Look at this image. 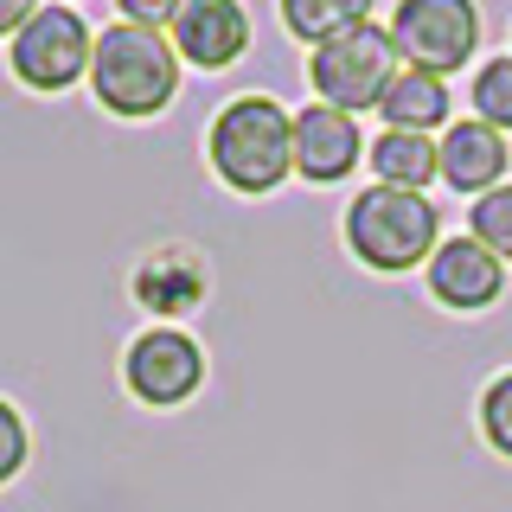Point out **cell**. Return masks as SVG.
<instances>
[{"label":"cell","instance_id":"cell-1","mask_svg":"<svg viewBox=\"0 0 512 512\" xmlns=\"http://www.w3.org/2000/svg\"><path fill=\"white\" fill-rule=\"evenodd\" d=\"M205 160L237 199H269L295 173V116L263 90H244L205 128Z\"/></svg>","mask_w":512,"mask_h":512},{"label":"cell","instance_id":"cell-2","mask_svg":"<svg viewBox=\"0 0 512 512\" xmlns=\"http://www.w3.org/2000/svg\"><path fill=\"white\" fill-rule=\"evenodd\" d=\"M90 96L103 103V116L116 122H148L180 96V52L167 32L116 20L109 32H96L90 52Z\"/></svg>","mask_w":512,"mask_h":512},{"label":"cell","instance_id":"cell-3","mask_svg":"<svg viewBox=\"0 0 512 512\" xmlns=\"http://www.w3.org/2000/svg\"><path fill=\"white\" fill-rule=\"evenodd\" d=\"M346 250L359 256L372 276H410L423 269L442 244V212L429 192H397V186H359L340 218Z\"/></svg>","mask_w":512,"mask_h":512},{"label":"cell","instance_id":"cell-4","mask_svg":"<svg viewBox=\"0 0 512 512\" xmlns=\"http://www.w3.org/2000/svg\"><path fill=\"white\" fill-rule=\"evenodd\" d=\"M90 52H96V32L84 26V13L64 7V0H45L7 39V71L32 96H64L71 84L90 77Z\"/></svg>","mask_w":512,"mask_h":512},{"label":"cell","instance_id":"cell-5","mask_svg":"<svg viewBox=\"0 0 512 512\" xmlns=\"http://www.w3.org/2000/svg\"><path fill=\"white\" fill-rule=\"evenodd\" d=\"M391 71H397V45H391V32L372 26V20L308 52L314 103H333V109H346V116L378 109V96H384V84H391Z\"/></svg>","mask_w":512,"mask_h":512},{"label":"cell","instance_id":"cell-6","mask_svg":"<svg viewBox=\"0 0 512 512\" xmlns=\"http://www.w3.org/2000/svg\"><path fill=\"white\" fill-rule=\"evenodd\" d=\"M384 32L397 45V64L455 77L480 52V7L474 0H397Z\"/></svg>","mask_w":512,"mask_h":512},{"label":"cell","instance_id":"cell-7","mask_svg":"<svg viewBox=\"0 0 512 512\" xmlns=\"http://www.w3.org/2000/svg\"><path fill=\"white\" fill-rule=\"evenodd\" d=\"M122 384H128V397L148 404V410H180L205 384V346L192 340L186 327H148L122 352Z\"/></svg>","mask_w":512,"mask_h":512},{"label":"cell","instance_id":"cell-8","mask_svg":"<svg viewBox=\"0 0 512 512\" xmlns=\"http://www.w3.org/2000/svg\"><path fill=\"white\" fill-rule=\"evenodd\" d=\"M423 282L448 314H487L506 295V263L461 231V237H442L436 244V256L423 263Z\"/></svg>","mask_w":512,"mask_h":512},{"label":"cell","instance_id":"cell-9","mask_svg":"<svg viewBox=\"0 0 512 512\" xmlns=\"http://www.w3.org/2000/svg\"><path fill=\"white\" fill-rule=\"evenodd\" d=\"M365 167V135H359V116L333 103H308L295 109V180L308 186H340Z\"/></svg>","mask_w":512,"mask_h":512},{"label":"cell","instance_id":"cell-10","mask_svg":"<svg viewBox=\"0 0 512 512\" xmlns=\"http://www.w3.org/2000/svg\"><path fill=\"white\" fill-rule=\"evenodd\" d=\"M167 39L192 71H231L250 52V7L244 0H186L180 20L167 26Z\"/></svg>","mask_w":512,"mask_h":512},{"label":"cell","instance_id":"cell-11","mask_svg":"<svg viewBox=\"0 0 512 512\" xmlns=\"http://www.w3.org/2000/svg\"><path fill=\"white\" fill-rule=\"evenodd\" d=\"M506 167H512L506 135L487 128V122H474V116L448 122L436 135V180L448 192H461V199H480V192L506 186Z\"/></svg>","mask_w":512,"mask_h":512},{"label":"cell","instance_id":"cell-12","mask_svg":"<svg viewBox=\"0 0 512 512\" xmlns=\"http://www.w3.org/2000/svg\"><path fill=\"white\" fill-rule=\"evenodd\" d=\"M135 301L160 320V327H173L180 314H192V308L205 301V263H199L192 250H180V244L141 256V269H135Z\"/></svg>","mask_w":512,"mask_h":512},{"label":"cell","instance_id":"cell-13","mask_svg":"<svg viewBox=\"0 0 512 512\" xmlns=\"http://www.w3.org/2000/svg\"><path fill=\"white\" fill-rule=\"evenodd\" d=\"M378 122L384 128H416V135H436V128L455 122V90L436 71H416V64H397L391 84L378 96Z\"/></svg>","mask_w":512,"mask_h":512},{"label":"cell","instance_id":"cell-14","mask_svg":"<svg viewBox=\"0 0 512 512\" xmlns=\"http://www.w3.org/2000/svg\"><path fill=\"white\" fill-rule=\"evenodd\" d=\"M365 167H372V186L429 192V186H436V135H416V128H378V135L365 141Z\"/></svg>","mask_w":512,"mask_h":512},{"label":"cell","instance_id":"cell-15","mask_svg":"<svg viewBox=\"0 0 512 512\" xmlns=\"http://www.w3.org/2000/svg\"><path fill=\"white\" fill-rule=\"evenodd\" d=\"M282 7V26H288V39H301L314 52V45H327V39H340V32L352 26H365L372 20V0H276Z\"/></svg>","mask_w":512,"mask_h":512},{"label":"cell","instance_id":"cell-16","mask_svg":"<svg viewBox=\"0 0 512 512\" xmlns=\"http://www.w3.org/2000/svg\"><path fill=\"white\" fill-rule=\"evenodd\" d=\"M468 103H474V122H487V128H500V135H512V52L474 64Z\"/></svg>","mask_w":512,"mask_h":512},{"label":"cell","instance_id":"cell-17","mask_svg":"<svg viewBox=\"0 0 512 512\" xmlns=\"http://www.w3.org/2000/svg\"><path fill=\"white\" fill-rule=\"evenodd\" d=\"M468 237L474 244H487L500 263H512V180L480 192V199L468 205Z\"/></svg>","mask_w":512,"mask_h":512},{"label":"cell","instance_id":"cell-18","mask_svg":"<svg viewBox=\"0 0 512 512\" xmlns=\"http://www.w3.org/2000/svg\"><path fill=\"white\" fill-rule=\"evenodd\" d=\"M474 423H480V442L512 461V365L500 378H487V391H480V404H474Z\"/></svg>","mask_w":512,"mask_h":512},{"label":"cell","instance_id":"cell-19","mask_svg":"<svg viewBox=\"0 0 512 512\" xmlns=\"http://www.w3.org/2000/svg\"><path fill=\"white\" fill-rule=\"evenodd\" d=\"M26 455H32V436H26V416L0 397V487H7L13 474L26 468Z\"/></svg>","mask_w":512,"mask_h":512},{"label":"cell","instance_id":"cell-20","mask_svg":"<svg viewBox=\"0 0 512 512\" xmlns=\"http://www.w3.org/2000/svg\"><path fill=\"white\" fill-rule=\"evenodd\" d=\"M180 7H186V0H116V13H122V20L154 26V32H167L173 20H180Z\"/></svg>","mask_w":512,"mask_h":512},{"label":"cell","instance_id":"cell-21","mask_svg":"<svg viewBox=\"0 0 512 512\" xmlns=\"http://www.w3.org/2000/svg\"><path fill=\"white\" fill-rule=\"evenodd\" d=\"M39 7H45V0H0V39H13V32H20Z\"/></svg>","mask_w":512,"mask_h":512}]
</instances>
